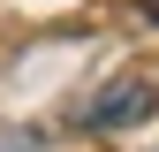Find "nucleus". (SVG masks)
Segmentation results:
<instances>
[{
	"mask_svg": "<svg viewBox=\"0 0 159 152\" xmlns=\"http://www.w3.org/2000/svg\"><path fill=\"white\" fill-rule=\"evenodd\" d=\"M144 114H159V91L144 76H121V84H106L84 107V129H129V122H144Z\"/></svg>",
	"mask_w": 159,
	"mask_h": 152,
	"instance_id": "f257e3e1",
	"label": "nucleus"
},
{
	"mask_svg": "<svg viewBox=\"0 0 159 152\" xmlns=\"http://www.w3.org/2000/svg\"><path fill=\"white\" fill-rule=\"evenodd\" d=\"M144 15H152V23H159V0H144Z\"/></svg>",
	"mask_w": 159,
	"mask_h": 152,
	"instance_id": "f03ea898",
	"label": "nucleus"
}]
</instances>
